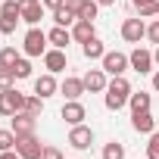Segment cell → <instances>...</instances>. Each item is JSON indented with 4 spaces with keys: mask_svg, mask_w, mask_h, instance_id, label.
Instances as JSON below:
<instances>
[{
    "mask_svg": "<svg viewBox=\"0 0 159 159\" xmlns=\"http://www.w3.org/2000/svg\"><path fill=\"white\" fill-rule=\"evenodd\" d=\"M131 97V84H128V78L125 75H112V81L106 84V109L119 112Z\"/></svg>",
    "mask_w": 159,
    "mask_h": 159,
    "instance_id": "obj_1",
    "label": "cell"
},
{
    "mask_svg": "<svg viewBox=\"0 0 159 159\" xmlns=\"http://www.w3.org/2000/svg\"><path fill=\"white\" fill-rule=\"evenodd\" d=\"M22 22V3L19 0H3L0 3V34H13Z\"/></svg>",
    "mask_w": 159,
    "mask_h": 159,
    "instance_id": "obj_2",
    "label": "cell"
},
{
    "mask_svg": "<svg viewBox=\"0 0 159 159\" xmlns=\"http://www.w3.org/2000/svg\"><path fill=\"white\" fill-rule=\"evenodd\" d=\"M47 44H50V41H47V34H44V31H41L38 25H31V28L25 31L22 50H25L28 56H44V53H47Z\"/></svg>",
    "mask_w": 159,
    "mask_h": 159,
    "instance_id": "obj_3",
    "label": "cell"
},
{
    "mask_svg": "<svg viewBox=\"0 0 159 159\" xmlns=\"http://www.w3.org/2000/svg\"><path fill=\"white\" fill-rule=\"evenodd\" d=\"M22 109H25V94H19L16 88L0 91V116L13 119V116H16V112H22Z\"/></svg>",
    "mask_w": 159,
    "mask_h": 159,
    "instance_id": "obj_4",
    "label": "cell"
},
{
    "mask_svg": "<svg viewBox=\"0 0 159 159\" xmlns=\"http://www.w3.org/2000/svg\"><path fill=\"white\" fill-rule=\"evenodd\" d=\"M16 153L22 159H41L44 143L38 140V134H16Z\"/></svg>",
    "mask_w": 159,
    "mask_h": 159,
    "instance_id": "obj_5",
    "label": "cell"
},
{
    "mask_svg": "<svg viewBox=\"0 0 159 159\" xmlns=\"http://www.w3.org/2000/svg\"><path fill=\"white\" fill-rule=\"evenodd\" d=\"M100 62H103V72H106V75H125V69H131L128 56L119 53V50H106V56H103Z\"/></svg>",
    "mask_w": 159,
    "mask_h": 159,
    "instance_id": "obj_6",
    "label": "cell"
},
{
    "mask_svg": "<svg viewBox=\"0 0 159 159\" xmlns=\"http://www.w3.org/2000/svg\"><path fill=\"white\" fill-rule=\"evenodd\" d=\"M122 38H125L128 44H140V38H147L143 19H140V16H137V19H125V22H122Z\"/></svg>",
    "mask_w": 159,
    "mask_h": 159,
    "instance_id": "obj_7",
    "label": "cell"
},
{
    "mask_svg": "<svg viewBox=\"0 0 159 159\" xmlns=\"http://www.w3.org/2000/svg\"><path fill=\"white\" fill-rule=\"evenodd\" d=\"M128 62H131V69H134L137 75H150V72H153V53H150V50H143V47L131 50Z\"/></svg>",
    "mask_w": 159,
    "mask_h": 159,
    "instance_id": "obj_8",
    "label": "cell"
},
{
    "mask_svg": "<svg viewBox=\"0 0 159 159\" xmlns=\"http://www.w3.org/2000/svg\"><path fill=\"white\" fill-rule=\"evenodd\" d=\"M69 143H72L75 150H91V143H94V131H91L88 125H72V131H69Z\"/></svg>",
    "mask_w": 159,
    "mask_h": 159,
    "instance_id": "obj_9",
    "label": "cell"
},
{
    "mask_svg": "<svg viewBox=\"0 0 159 159\" xmlns=\"http://www.w3.org/2000/svg\"><path fill=\"white\" fill-rule=\"evenodd\" d=\"M59 116H62V122H66V125H81V122H84V116H88V109L78 103V100H66V103H62V109H59Z\"/></svg>",
    "mask_w": 159,
    "mask_h": 159,
    "instance_id": "obj_10",
    "label": "cell"
},
{
    "mask_svg": "<svg viewBox=\"0 0 159 159\" xmlns=\"http://www.w3.org/2000/svg\"><path fill=\"white\" fill-rule=\"evenodd\" d=\"M131 128H134L137 134H153V131H156V119L150 116V109L131 112Z\"/></svg>",
    "mask_w": 159,
    "mask_h": 159,
    "instance_id": "obj_11",
    "label": "cell"
},
{
    "mask_svg": "<svg viewBox=\"0 0 159 159\" xmlns=\"http://www.w3.org/2000/svg\"><path fill=\"white\" fill-rule=\"evenodd\" d=\"M97 38V28H94V22H88V19H78L75 25H72V41H78V44H88V41H94Z\"/></svg>",
    "mask_w": 159,
    "mask_h": 159,
    "instance_id": "obj_12",
    "label": "cell"
},
{
    "mask_svg": "<svg viewBox=\"0 0 159 159\" xmlns=\"http://www.w3.org/2000/svg\"><path fill=\"white\" fill-rule=\"evenodd\" d=\"M84 91H88V88H84V78H72V75H69L66 81L59 84V94H62L66 100H78Z\"/></svg>",
    "mask_w": 159,
    "mask_h": 159,
    "instance_id": "obj_13",
    "label": "cell"
},
{
    "mask_svg": "<svg viewBox=\"0 0 159 159\" xmlns=\"http://www.w3.org/2000/svg\"><path fill=\"white\" fill-rule=\"evenodd\" d=\"M66 62H69V59H66V50H59V47H53V50L44 53V66H47V72H53V75H56V72H66Z\"/></svg>",
    "mask_w": 159,
    "mask_h": 159,
    "instance_id": "obj_14",
    "label": "cell"
},
{
    "mask_svg": "<svg viewBox=\"0 0 159 159\" xmlns=\"http://www.w3.org/2000/svg\"><path fill=\"white\" fill-rule=\"evenodd\" d=\"M59 91V84H56V78H53V72H47V75H41V78H34V94L38 97H53Z\"/></svg>",
    "mask_w": 159,
    "mask_h": 159,
    "instance_id": "obj_15",
    "label": "cell"
},
{
    "mask_svg": "<svg viewBox=\"0 0 159 159\" xmlns=\"http://www.w3.org/2000/svg\"><path fill=\"white\" fill-rule=\"evenodd\" d=\"M34 122H38V116H31V112H16L13 116V131L16 134H34Z\"/></svg>",
    "mask_w": 159,
    "mask_h": 159,
    "instance_id": "obj_16",
    "label": "cell"
},
{
    "mask_svg": "<svg viewBox=\"0 0 159 159\" xmlns=\"http://www.w3.org/2000/svg\"><path fill=\"white\" fill-rule=\"evenodd\" d=\"M106 72L103 69H91L88 75H84V88L91 91V94H100V91H106Z\"/></svg>",
    "mask_w": 159,
    "mask_h": 159,
    "instance_id": "obj_17",
    "label": "cell"
},
{
    "mask_svg": "<svg viewBox=\"0 0 159 159\" xmlns=\"http://www.w3.org/2000/svg\"><path fill=\"white\" fill-rule=\"evenodd\" d=\"M47 41H50L53 47H59V50H66V47L72 44V31H66L62 25H56V28H50V31H47Z\"/></svg>",
    "mask_w": 159,
    "mask_h": 159,
    "instance_id": "obj_18",
    "label": "cell"
},
{
    "mask_svg": "<svg viewBox=\"0 0 159 159\" xmlns=\"http://www.w3.org/2000/svg\"><path fill=\"white\" fill-rule=\"evenodd\" d=\"M53 22H56V25H62V28H69V25H75V22H78V13H75V10H69V7L62 3L59 10H53Z\"/></svg>",
    "mask_w": 159,
    "mask_h": 159,
    "instance_id": "obj_19",
    "label": "cell"
},
{
    "mask_svg": "<svg viewBox=\"0 0 159 159\" xmlns=\"http://www.w3.org/2000/svg\"><path fill=\"white\" fill-rule=\"evenodd\" d=\"M41 19H44V3H28V7H22V22L38 25Z\"/></svg>",
    "mask_w": 159,
    "mask_h": 159,
    "instance_id": "obj_20",
    "label": "cell"
},
{
    "mask_svg": "<svg viewBox=\"0 0 159 159\" xmlns=\"http://www.w3.org/2000/svg\"><path fill=\"white\" fill-rule=\"evenodd\" d=\"M81 53H84L88 59H103V56H106V47H103V41H100V38H94V41L81 44Z\"/></svg>",
    "mask_w": 159,
    "mask_h": 159,
    "instance_id": "obj_21",
    "label": "cell"
},
{
    "mask_svg": "<svg viewBox=\"0 0 159 159\" xmlns=\"http://www.w3.org/2000/svg\"><path fill=\"white\" fill-rule=\"evenodd\" d=\"M150 103H153V100H150V94H147V91H137V94L131 91V97H128V106H131V112L150 109Z\"/></svg>",
    "mask_w": 159,
    "mask_h": 159,
    "instance_id": "obj_22",
    "label": "cell"
},
{
    "mask_svg": "<svg viewBox=\"0 0 159 159\" xmlns=\"http://www.w3.org/2000/svg\"><path fill=\"white\" fill-rule=\"evenodd\" d=\"M131 3L140 13V19H150V16H156V3H159V0H131Z\"/></svg>",
    "mask_w": 159,
    "mask_h": 159,
    "instance_id": "obj_23",
    "label": "cell"
},
{
    "mask_svg": "<svg viewBox=\"0 0 159 159\" xmlns=\"http://www.w3.org/2000/svg\"><path fill=\"white\" fill-rule=\"evenodd\" d=\"M103 159H125V143L109 140V143L103 147Z\"/></svg>",
    "mask_w": 159,
    "mask_h": 159,
    "instance_id": "obj_24",
    "label": "cell"
},
{
    "mask_svg": "<svg viewBox=\"0 0 159 159\" xmlns=\"http://www.w3.org/2000/svg\"><path fill=\"white\" fill-rule=\"evenodd\" d=\"M97 10H100V3H97V0H84V7L78 10V19H88V22H94V19H97Z\"/></svg>",
    "mask_w": 159,
    "mask_h": 159,
    "instance_id": "obj_25",
    "label": "cell"
},
{
    "mask_svg": "<svg viewBox=\"0 0 159 159\" xmlns=\"http://www.w3.org/2000/svg\"><path fill=\"white\" fill-rule=\"evenodd\" d=\"M10 69H13V75H16V78H31V62H28V59H22V56H19V59H16V66H10Z\"/></svg>",
    "mask_w": 159,
    "mask_h": 159,
    "instance_id": "obj_26",
    "label": "cell"
},
{
    "mask_svg": "<svg viewBox=\"0 0 159 159\" xmlns=\"http://www.w3.org/2000/svg\"><path fill=\"white\" fill-rule=\"evenodd\" d=\"M25 112H31V116H41L44 112V97H25Z\"/></svg>",
    "mask_w": 159,
    "mask_h": 159,
    "instance_id": "obj_27",
    "label": "cell"
},
{
    "mask_svg": "<svg viewBox=\"0 0 159 159\" xmlns=\"http://www.w3.org/2000/svg\"><path fill=\"white\" fill-rule=\"evenodd\" d=\"M7 150H16V131H0V153H7Z\"/></svg>",
    "mask_w": 159,
    "mask_h": 159,
    "instance_id": "obj_28",
    "label": "cell"
},
{
    "mask_svg": "<svg viewBox=\"0 0 159 159\" xmlns=\"http://www.w3.org/2000/svg\"><path fill=\"white\" fill-rule=\"evenodd\" d=\"M13 81H16L13 69H10V66H0V91H10V88H13Z\"/></svg>",
    "mask_w": 159,
    "mask_h": 159,
    "instance_id": "obj_29",
    "label": "cell"
},
{
    "mask_svg": "<svg viewBox=\"0 0 159 159\" xmlns=\"http://www.w3.org/2000/svg\"><path fill=\"white\" fill-rule=\"evenodd\" d=\"M147 159H159V131L150 134V143H147Z\"/></svg>",
    "mask_w": 159,
    "mask_h": 159,
    "instance_id": "obj_30",
    "label": "cell"
},
{
    "mask_svg": "<svg viewBox=\"0 0 159 159\" xmlns=\"http://www.w3.org/2000/svg\"><path fill=\"white\" fill-rule=\"evenodd\" d=\"M16 59H19V53H16L13 47H3V50H0V66H16Z\"/></svg>",
    "mask_w": 159,
    "mask_h": 159,
    "instance_id": "obj_31",
    "label": "cell"
},
{
    "mask_svg": "<svg viewBox=\"0 0 159 159\" xmlns=\"http://www.w3.org/2000/svg\"><path fill=\"white\" fill-rule=\"evenodd\" d=\"M147 38H150V41H153L156 47H159V19H156L153 25H147Z\"/></svg>",
    "mask_w": 159,
    "mask_h": 159,
    "instance_id": "obj_32",
    "label": "cell"
},
{
    "mask_svg": "<svg viewBox=\"0 0 159 159\" xmlns=\"http://www.w3.org/2000/svg\"><path fill=\"white\" fill-rule=\"evenodd\" d=\"M41 159H62V153H59L56 147H50V143H44V153H41Z\"/></svg>",
    "mask_w": 159,
    "mask_h": 159,
    "instance_id": "obj_33",
    "label": "cell"
},
{
    "mask_svg": "<svg viewBox=\"0 0 159 159\" xmlns=\"http://www.w3.org/2000/svg\"><path fill=\"white\" fill-rule=\"evenodd\" d=\"M41 3H44V7H47V10H59V7H62V3H66V0H41Z\"/></svg>",
    "mask_w": 159,
    "mask_h": 159,
    "instance_id": "obj_34",
    "label": "cell"
},
{
    "mask_svg": "<svg viewBox=\"0 0 159 159\" xmlns=\"http://www.w3.org/2000/svg\"><path fill=\"white\" fill-rule=\"evenodd\" d=\"M66 7H69V10H75V13H78V10H81V7H84V0H66Z\"/></svg>",
    "mask_w": 159,
    "mask_h": 159,
    "instance_id": "obj_35",
    "label": "cell"
},
{
    "mask_svg": "<svg viewBox=\"0 0 159 159\" xmlns=\"http://www.w3.org/2000/svg\"><path fill=\"white\" fill-rule=\"evenodd\" d=\"M0 159H22L16 150H7V153H0Z\"/></svg>",
    "mask_w": 159,
    "mask_h": 159,
    "instance_id": "obj_36",
    "label": "cell"
},
{
    "mask_svg": "<svg viewBox=\"0 0 159 159\" xmlns=\"http://www.w3.org/2000/svg\"><path fill=\"white\" fill-rule=\"evenodd\" d=\"M153 88L159 91V72H153Z\"/></svg>",
    "mask_w": 159,
    "mask_h": 159,
    "instance_id": "obj_37",
    "label": "cell"
},
{
    "mask_svg": "<svg viewBox=\"0 0 159 159\" xmlns=\"http://www.w3.org/2000/svg\"><path fill=\"white\" fill-rule=\"evenodd\" d=\"M97 3H100V7H112V3H116V0H97Z\"/></svg>",
    "mask_w": 159,
    "mask_h": 159,
    "instance_id": "obj_38",
    "label": "cell"
},
{
    "mask_svg": "<svg viewBox=\"0 0 159 159\" xmlns=\"http://www.w3.org/2000/svg\"><path fill=\"white\" fill-rule=\"evenodd\" d=\"M19 3H22V7H28V3H41V0H19Z\"/></svg>",
    "mask_w": 159,
    "mask_h": 159,
    "instance_id": "obj_39",
    "label": "cell"
},
{
    "mask_svg": "<svg viewBox=\"0 0 159 159\" xmlns=\"http://www.w3.org/2000/svg\"><path fill=\"white\" fill-rule=\"evenodd\" d=\"M153 62H156V66H159V47H156V53H153Z\"/></svg>",
    "mask_w": 159,
    "mask_h": 159,
    "instance_id": "obj_40",
    "label": "cell"
},
{
    "mask_svg": "<svg viewBox=\"0 0 159 159\" xmlns=\"http://www.w3.org/2000/svg\"><path fill=\"white\" fill-rule=\"evenodd\" d=\"M156 16H159V3H156Z\"/></svg>",
    "mask_w": 159,
    "mask_h": 159,
    "instance_id": "obj_41",
    "label": "cell"
},
{
    "mask_svg": "<svg viewBox=\"0 0 159 159\" xmlns=\"http://www.w3.org/2000/svg\"><path fill=\"white\" fill-rule=\"evenodd\" d=\"M0 3H3V0H0Z\"/></svg>",
    "mask_w": 159,
    "mask_h": 159,
    "instance_id": "obj_42",
    "label": "cell"
}]
</instances>
